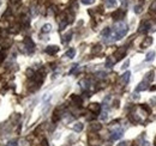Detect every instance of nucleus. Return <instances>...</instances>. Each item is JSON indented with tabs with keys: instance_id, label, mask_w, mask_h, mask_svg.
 I'll use <instances>...</instances> for the list:
<instances>
[{
	"instance_id": "obj_21",
	"label": "nucleus",
	"mask_w": 156,
	"mask_h": 146,
	"mask_svg": "<svg viewBox=\"0 0 156 146\" xmlns=\"http://www.w3.org/2000/svg\"><path fill=\"white\" fill-rule=\"evenodd\" d=\"M73 129L76 131V132H80V131L83 129V124H80V122H77V124H74Z\"/></svg>"
},
{
	"instance_id": "obj_23",
	"label": "nucleus",
	"mask_w": 156,
	"mask_h": 146,
	"mask_svg": "<svg viewBox=\"0 0 156 146\" xmlns=\"http://www.w3.org/2000/svg\"><path fill=\"white\" fill-rule=\"evenodd\" d=\"M52 30V25L50 24H44L42 26V32H49Z\"/></svg>"
},
{
	"instance_id": "obj_11",
	"label": "nucleus",
	"mask_w": 156,
	"mask_h": 146,
	"mask_svg": "<svg viewBox=\"0 0 156 146\" xmlns=\"http://www.w3.org/2000/svg\"><path fill=\"white\" fill-rule=\"evenodd\" d=\"M151 43H153V38H151V37H147V38L142 42L141 47H142L143 49H144V48H148L149 46H151Z\"/></svg>"
},
{
	"instance_id": "obj_1",
	"label": "nucleus",
	"mask_w": 156,
	"mask_h": 146,
	"mask_svg": "<svg viewBox=\"0 0 156 146\" xmlns=\"http://www.w3.org/2000/svg\"><path fill=\"white\" fill-rule=\"evenodd\" d=\"M126 32H127V25L124 22H119L113 26V32L111 34V37L113 40H120L125 36Z\"/></svg>"
},
{
	"instance_id": "obj_8",
	"label": "nucleus",
	"mask_w": 156,
	"mask_h": 146,
	"mask_svg": "<svg viewBox=\"0 0 156 146\" xmlns=\"http://www.w3.org/2000/svg\"><path fill=\"white\" fill-rule=\"evenodd\" d=\"M58 52H59V48H58L56 46H48L47 48H46V53L49 54V55H54L58 53Z\"/></svg>"
},
{
	"instance_id": "obj_18",
	"label": "nucleus",
	"mask_w": 156,
	"mask_h": 146,
	"mask_svg": "<svg viewBox=\"0 0 156 146\" xmlns=\"http://www.w3.org/2000/svg\"><path fill=\"white\" fill-rule=\"evenodd\" d=\"M105 4H106V6L107 7H114L115 5H117V1H115V0H105Z\"/></svg>"
},
{
	"instance_id": "obj_4",
	"label": "nucleus",
	"mask_w": 156,
	"mask_h": 146,
	"mask_svg": "<svg viewBox=\"0 0 156 146\" xmlns=\"http://www.w3.org/2000/svg\"><path fill=\"white\" fill-rule=\"evenodd\" d=\"M150 28H151V23L149 20H143L139 25V32H147L149 31Z\"/></svg>"
},
{
	"instance_id": "obj_22",
	"label": "nucleus",
	"mask_w": 156,
	"mask_h": 146,
	"mask_svg": "<svg viewBox=\"0 0 156 146\" xmlns=\"http://www.w3.org/2000/svg\"><path fill=\"white\" fill-rule=\"evenodd\" d=\"M74 55H76V50L74 49H68L65 53V56H67V57H73Z\"/></svg>"
},
{
	"instance_id": "obj_7",
	"label": "nucleus",
	"mask_w": 156,
	"mask_h": 146,
	"mask_svg": "<svg viewBox=\"0 0 156 146\" xmlns=\"http://www.w3.org/2000/svg\"><path fill=\"white\" fill-rule=\"evenodd\" d=\"M89 110L94 114H99L101 110V106L99 103H91V104H89Z\"/></svg>"
},
{
	"instance_id": "obj_3",
	"label": "nucleus",
	"mask_w": 156,
	"mask_h": 146,
	"mask_svg": "<svg viewBox=\"0 0 156 146\" xmlns=\"http://www.w3.org/2000/svg\"><path fill=\"white\" fill-rule=\"evenodd\" d=\"M123 128H118V129H114L112 133H111V140H118L123 137Z\"/></svg>"
},
{
	"instance_id": "obj_2",
	"label": "nucleus",
	"mask_w": 156,
	"mask_h": 146,
	"mask_svg": "<svg viewBox=\"0 0 156 146\" xmlns=\"http://www.w3.org/2000/svg\"><path fill=\"white\" fill-rule=\"evenodd\" d=\"M23 43H24V47L29 54L33 53L34 52V48H35V43H34V41L30 38V37H25L24 41H23Z\"/></svg>"
},
{
	"instance_id": "obj_14",
	"label": "nucleus",
	"mask_w": 156,
	"mask_h": 146,
	"mask_svg": "<svg viewBox=\"0 0 156 146\" xmlns=\"http://www.w3.org/2000/svg\"><path fill=\"white\" fill-rule=\"evenodd\" d=\"M71 37H72V31H68L66 35L62 36V43H67L71 41Z\"/></svg>"
},
{
	"instance_id": "obj_6",
	"label": "nucleus",
	"mask_w": 156,
	"mask_h": 146,
	"mask_svg": "<svg viewBox=\"0 0 156 146\" xmlns=\"http://www.w3.org/2000/svg\"><path fill=\"white\" fill-rule=\"evenodd\" d=\"M125 16V11L123 10H117L114 11V12L112 13V18L114 20H119V19H123V17Z\"/></svg>"
},
{
	"instance_id": "obj_13",
	"label": "nucleus",
	"mask_w": 156,
	"mask_h": 146,
	"mask_svg": "<svg viewBox=\"0 0 156 146\" xmlns=\"http://www.w3.org/2000/svg\"><path fill=\"white\" fill-rule=\"evenodd\" d=\"M130 75H131V73H130L129 71L125 72V73L123 74V77H121V83H123V84H127L129 80H130Z\"/></svg>"
},
{
	"instance_id": "obj_20",
	"label": "nucleus",
	"mask_w": 156,
	"mask_h": 146,
	"mask_svg": "<svg viewBox=\"0 0 156 146\" xmlns=\"http://www.w3.org/2000/svg\"><path fill=\"white\" fill-rule=\"evenodd\" d=\"M101 125L100 124H92V125H90V131H100L101 129Z\"/></svg>"
},
{
	"instance_id": "obj_17",
	"label": "nucleus",
	"mask_w": 156,
	"mask_h": 146,
	"mask_svg": "<svg viewBox=\"0 0 156 146\" xmlns=\"http://www.w3.org/2000/svg\"><path fill=\"white\" fill-rule=\"evenodd\" d=\"M79 85L82 86L83 90H88V87H89V81L86 80V79H83V80L79 81Z\"/></svg>"
},
{
	"instance_id": "obj_30",
	"label": "nucleus",
	"mask_w": 156,
	"mask_h": 146,
	"mask_svg": "<svg viewBox=\"0 0 156 146\" xmlns=\"http://www.w3.org/2000/svg\"><path fill=\"white\" fill-rule=\"evenodd\" d=\"M127 145H129V143H127V141H123V143L118 144V146H127Z\"/></svg>"
},
{
	"instance_id": "obj_19",
	"label": "nucleus",
	"mask_w": 156,
	"mask_h": 146,
	"mask_svg": "<svg viewBox=\"0 0 156 146\" xmlns=\"http://www.w3.org/2000/svg\"><path fill=\"white\" fill-rule=\"evenodd\" d=\"M154 57H155V52L151 50V52H149V53L147 54L145 61H153V60H154Z\"/></svg>"
},
{
	"instance_id": "obj_32",
	"label": "nucleus",
	"mask_w": 156,
	"mask_h": 146,
	"mask_svg": "<svg viewBox=\"0 0 156 146\" xmlns=\"http://www.w3.org/2000/svg\"><path fill=\"white\" fill-rule=\"evenodd\" d=\"M127 66H129V60H127V61H126V62L124 63V66H123V68H124V69H125V68H127Z\"/></svg>"
},
{
	"instance_id": "obj_24",
	"label": "nucleus",
	"mask_w": 156,
	"mask_h": 146,
	"mask_svg": "<svg viewBox=\"0 0 156 146\" xmlns=\"http://www.w3.org/2000/svg\"><path fill=\"white\" fill-rule=\"evenodd\" d=\"M114 62L115 61H112L111 59H107V61H106V67H108V68H111L113 65H114Z\"/></svg>"
},
{
	"instance_id": "obj_34",
	"label": "nucleus",
	"mask_w": 156,
	"mask_h": 146,
	"mask_svg": "<svg viewBox=\"0 0 156 146\" xmlns=\"http://www.w3.org/2000/svg\"><path fill=\"white\" fill-rule=\"evenodd\" d=\"M154 144H155V146H156V138H155V141H154Z\"/></svg>"
},
{
	"instance_id": "obj_29",
	"label": "nucleus",
	"mask_w": 156,
	"mask_h": 146,
	"mask_svg": "<svg viewBox=\"0 0 156 146\" xmlns=\"http://www.w3.org/2000/svg\"><path fill=\"white\" fill-rule=\"evenodd\" d=\"M7 146H17V141H10Z\"/></svg>"
},
{
	"instance_id": "obj_9",
	"label": "nucleus",
	"mask_w": 156,
	"mask_h": 146,
	"mask_svg": "<svg viewBox=\"0 0 156 146\" xmlns=\"http://www.w3.org/2000/svg\"><path fill=\"white\" fill-rule=\"evenodd\" d=\"M149 85H150V83H148L147 80H144V79H143V81H142V83H139V85L137 86L136 91H137V92H139V91H144V90H147Z\"/></svg>"
},
{
	"instance_id": "obj_35",
	"label": "nucleus",
	"mask_w": 156,
	"mask_h": 146,
	"mask_svg": "<svg viewBox=\"0 0 156 146\" xmlns=\"http://www.w3.org/2000/svg\"><path fill=\"white\" fill-rule=\"evenodd\" d=\"M12 1H18V0H12Z\"/></svg>"
},
{
	"instance_id": "obj_26",
	"label": "nucleus",
	"mask_w": 156,
	"mask_h": 146,
	"mask_svg": "<svg viewBox=\"0 0 156 146\" xmlns=\"http://www.w3.org/2000/svg\"><path fill=\"white\" fill-rule=\"evenodd\" d=\"M95 0H82V3L84 5H90V4H94Z\"/></svg>"
},
{
	"instance_id": "obj_31",
	"label": "nucleus",
	"mask_w": 156,
	"mask_h": 146,
	"mask_svg": "<svg viewBox=\"0 0 156 146\" xmlns=\"http://www.w3.org/2000/svg\"><path fill=\"white\" fill-rule=\"evenodd\" d=\"M139 146H150V144H149L148 141H143V143H141Z\"/></svg>"
},
{
	"instance_id": "obj_28",
	"label": "nucleus",
	"mask_w": 156,
	"mask_h": 146,
	"mask_svg": "<svg viewBox=\"0 0 156 146\" xmlns=\"http://www.w3.org/2000/svg\"><path fill=\"white\" fill-rule=\"evenodd\" d=\"M4 59H5V54L3 53L1 50H0V62H3V61H4Z\"/></svg>"
},
{
	"instance_id": "obj_15",
	"label": "nucleus",
	"mask_w": 156,
	"mask_h": 146,
	"mask_svg": "<svg viewBox=\"0 0 156 146\" xmlns=\"http://www.w3.org/2000/svg\"><path fill=\"white\" fill-rule=\"evenodd\" d=\"M153 79H154V72H153V71L148 72V73L145 74V77H144V80H147L148 83H151Z\"/></svg>"
},
{
	"instance_id": "obj_27",
	"label": "nucleus",
	"mask_w": 156,
	"mask_h": 146,
	"mask_svg": "<svg viewBox=\"0 0 156 146\" xmlns=\"http://www.w3.org/2000/svg\"><path fill=\"white\" fill-rule=\"evenodd\" d=\"M141 11H142V6H136L135 7V12L136 13H141Z\"/></svg>"
},
{
	"instance_id": "obj_5",
	"label": "nucleus",
	"mask_w": 156,
	"mask_h": 146,
	"mask_svg": "<svg viewBox=\"0 0 156 146\" xmlns=\"http://www.w3.org/2000/svg\"><path fill=\"white\" fill-rule=\"evenodd\" d=\"M126 54V48L125 47H120V48L115 52L114 53V57H115V61H118V60H120L121 57H123L124 55Z\"/></svg>"
},
{
	"instance_id": "obj_10",
	"label": "nucleus",
	"mask_w": 156,
	"mask_h": 146,
	"mask_svg": "<svg viewBox=\"0 0 156 146\" xmlns=\"http://www.w3.org/2000/svg\"><path fill=\"white\" fill-rule=\"evenodd\" d=\"M71 100H72V102L74 103V106H77V107H80V106H82V102H83V100H82V97H80V96L72 95Z\"/></svg>"
},
{
	"instance_id": "obj_12",
	"label": "nucleus",
	"mask_w": 156,
	"mask_h": 146,
	"mask_svg": "<svg viewBox=\"0 0 156 146\" xmlns=\"http://www.w3.org/2000/svg\"><path fill=\"white\" fill-rule=\"evenodd\" d=\"M11 44H12V41H11L10 38H4L3 41H1V47L3 48H10L11 47Z\"/></svg>"
},
{
	"instance_id": "obj_16",
	"label": "nucleus",
	"mask_w": 156,
	"mask_h": 146,
	"mask_svg": "<svg viewBox=\"0 0 156 146\" xmlns=\"http://www.w3.org/2000/svg\"><path fill=\"white\" fill-rule=\"evenodd\" d=\"M101 50H102V47H101V44H96V46L92 47L91 53H92V54H99Z\"/></svg>"
},
{
	"instance_id": "obj_36",
	"label": "nucleus",
	"mask_w": 156,
	"mask_h": 146,
	"mask_svg": "<svg viewBox=\"0 0 156 146\" xmlns=\"http://www.w3.org/2000/svg\"><path fill=\"white\" fill-rule=\"evenodd\" d=\"M0 5H1V3H0Z\"/></svg>"
},
{
	"instance_id": "obj_33",
	"label": "nucleus",
	"mask_w": 156,
	"mask_h": 146,
	"mask_svg": "<svg viewBox=\"0 0 156 146\" xmlns=\"http://www.w3.org/2000/svg\"><path fill=\"white\" fill-rule=\"evenodd\" d=\"M42 146H48V143H47V140H43V141H42Z\"/></svg>"
},
{
	"instance_id": "obj_25",
	"label": "nucleus",
	"mask_w": 156,
	"mask_h": 146,
	"mask_svg": "<svg viewBox=\"0 0 156 146\" xmlns=\"http://www.w3.org/2000/svg\"><path fill=\"white\" fill-rule=\"evenodd\" d=\"M150 11H153V12H156V0H155V1H153L151 5H150Z\"/></svg>"
}]
</instances>
